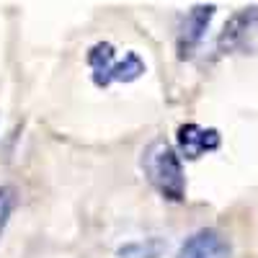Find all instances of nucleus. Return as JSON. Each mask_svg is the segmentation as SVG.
Returning a JSON list of instances; mask_svg holds the SVG:
<instances>
[{
	"label": "nucleus",
	"instance_id": "f257e3e1",
	"mask_svg": "<svg viewBox=\"0 0 258 258\" xmlns=\"http://www.w3.org/2000/svg\"><path fill=\"white\" fill-rule=\"evenodd\" d=\"M142 168H145V176H147L150 186H153L163 199L183 202V197H186L183 165H181L178 153L165 140H158L145 150Z\"/></svg>",
	"mask_w": 258,
	"mask_h": 258
},
{
	"label": "nucleus",
	"instance_id": "f03ea898",
	"mask_svg": "<svg viewBox=\"0 0 258 258\" xmlns=\"http://www.w3.org/2000/svg\"><path fill=\"white\" fill-rule=\"evenodd\" d=\"M217 49L222 54H258V6L230 16L217 36Z\"/></svg>",
	"mask_w": 258,
	"mask_h": 258
},
{
	"label": "nucleus",
	"instance_id": "7ed1b4c3",
	"mask_svg": "<svg viewBox=\"0 0 258 258\" xmlns=\"http://www.w3.org/2000/svg\"><path fill=\"white\" fill-rule=\"evenodd\" d=\"M230 255H232L230 240L214 227L194 232L176 253V258H230Z\"/></svg>",
	"mask_w": 258,
	"mask_h": 258
},
{
	"label": "nucleus",
	"instance_id": "20e7f679",
	"mask_svg": "<svg viewBox=\"0 0 258 258\" xmlns=\"http://www.w3.org/2000/svg\"><path fill=\"white\" fill-rule=\"evenodd\" d=\"M214 16V6H194L186 18H183V24H181V31H178V57L186 59L191 57V52L197 49L202 44V39H204V31L209 26V21Z\"/></svg>",
	"mask_w": 258,
	"mask_h": 258
},
{
	"label": "nucleus",
	"instance_id": "39448f33",
	"mask_svg": "<svg viewBox=\"0 0 258 258\" xmlns=\"http://www.w3.org/2000/svg\"><path fill=\"white\" fill-rule=\"evenodd\" d=\"M176 137H178L181 158H186V160H199L202 155L220 147V132L217 129H207V126H199V124H181Z\"/></svg>",
	"mask_w": 258,
	"mask_h": 258
},
{
	"label": "nucleus",
	"instance_id": "423d86ee",
	"mask_svg": "<svg viewBox=\"0 0 258 258\" xmlns=\"http://www.w3.org/2000/svg\"><path fill=\"white\" fill-rule=\"evenodd\" d=\"M116 49L114 44H109V41H98V44H93L88 49V68L93 73V83L98 85V88H106L109 83H114V68H116Z\"/></svg>",
	"mask_w": 258,
	"mask_h": 258
},
{
	"label": "nucleus",
	"instance_id": "0eeeda50",
	"mask_svg": "<svg viewBox=\"0 0 258 258\" xmlns=\"http://www.w3.org/2000/svg\"><path fill=\"white\" fill-rule=\"evenodd\" d=\"M165 240L163 238H145V240H135L126 243L116 250L119 258H160L165 253Z\"/></svg>",
	"mask_w": 258,
	"mask_h": 258
},
{
	"label": "nucleus",
	"instance_id": "6e6552de",
	"mask_svg": "<svg viewBox=\"0 0 258 258\" xmlns=\"http://www.w3.org/2000/svg\"><path fill=\"white\" fill-rule=\"evenodd\" d=\"M145 70H147V68H145L142 57H140L137 52H126V54L116 62L111 80H114V83H132V80H137Z\"/></svg>",
	"mask_w": 258,
	"mask_h": 258
},
{
	"label": "nucleus",
	"instance_id": "1a4fd4ad",
	"mask_svg": "<svg viewBox=\"0 0 258 258\" xmlns=\"http://www.w3.org/2000/svg\"><path fill=\"white\" fill-rule=\"evenodd\" d=\"M13 207H16V191L11 186H0V235H3V230L11 220Z\"/></svg>",
	"mask_w": 258,
	"mask_h": 258
}]
</instances>
